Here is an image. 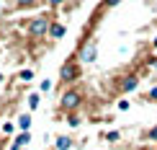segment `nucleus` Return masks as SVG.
Instances as JSON below:
<instances>
[{"mask_svg":"<svg viewBox=\"0 0 157 150\" xmlns=\"http://www.w3.org/2000/svg\"><path fill=\"white\" fill-rule=\"evenodd\" d=\"M31 78H34V70H21V75H18V80H26V83H29Z\"/></svg>","mask_w":157,"mask_h":150,"instance_id":"10","label":"nucleus"},{"mask_svg":"<svg viewBox=\"0 0 157 150\" xmlns=\"http://www.w3.org/2000/svg\"><path fill=\"white\" fill-rule=\"evenodd\" d=\"M67 122H70V127H77V124H80V119H77V116H70Z\"/></svg>","mask_w":157,"mask_h":150,"instance_id":"15","label":"nucleus"},{"mask_svg":"<svg viewBox=\"0 0 157 150\" xmlns=\"http://www.w3.org/2000/svg\"><path fill=\"white\" fill-rule=\"evenodd\" d=\"M152 47H155V49H157V36H155V42H152Z\"/></svg>","mask_w":157,"mask_h":150,"instance_id":"20","label":"nucleus"},{"mask_svg":"<svg viewBox=\"0 0 157 150\" xmlns=\"http://www.w3.org/2000/svg\"><path fill=\"white\" fill-rule=\"evenodd\" d=\"M147 99H152V101H157V88H152V91H149V93H147Z\"/></svg>","mask_w":157,"mask_h":150,"instance_id":"16","label":"nucleus"},{"mask_svg":"<svg viewBox=\"0 0 157 150\" xmlns=\"http://www.w3.org/2000/svg\"><path fill=\"white\" fill-rule=\"evenodd\" d=\"M80 60L82 62H93L95 60V44H85L82 52H80Z\"/></svg>","mask_w":157,"mask_h":150,"instance_id":"4","label":"nucleus"},{"mask_svg":"<svg viewBox=\"0 0 157 150\" xmlns=\"http://www.w3.org/2000/svg\"><path fill=\"white\" fill-rule=\"evenodd\" d=\"M121 0H103V5H106V8H113V5H119Z\"/></svg>","mask_w":157,"mask_h":150,"instance_id":"13","label":"nucleus"},{"mask_svg":"<svg viewBox=\"0 0 157 150\" xmlns=\"http://www.w3.org/2000/svg\"><path fill=\"white\" fill-rule=\"evenodd\" d=\"M152 65H155V67H157V60H152Z\"/></svg>","mask_w":157,"mask_h":150,"instance_id":"21","label":"nucleus"},{"mask_svg":"<svg viewBox=\"0 0 157 150\" xmlns=\"http://www.w3.org/2000/svg\"><path fill=\"white\" fill-rule=\"evenodd\" d=\"M29 140H31V135H29V132H21V135H18L16 140L10 142V150H21V148H23V145H26Z\"/></svg>","mask_w":157,"mask_h":150,"instance_id":"5","label":"nucleus"},{"mask_svg":"<svg viewBox=\"0 0 157 150\" xmlns=\"http://www.w3.org/2000/svg\"><path fill=\"white\" fill-rule=\"evenodd\" d=\"M0 80H3V75H0Z\"/></svg>","mask_w":157,"mask_h":150,"instance_id":"22","label":"nucleus"},{"mask_svg":"<svg viewBox=\"0 0 157 150\" xmlns=\"http://www.w3.org/2000/svg\"><path fill=\"white\" fill-rule=\"evenodd\" d=\"M18 5H29V3H34V0H16Z\"/></svg>","mask_w":157,"mask_h":150,"instance_id":"19","label":"nucleus"},{"mask_svg":"<svg viewBox=\"0 0 157 150\" xmlns=\"http://www.w3.org/2000/svg\"><path fill=\"white\" fill-rule=\"evenodd\" d=\"M136 86H139V78H136V75H129V78H124V91H134Z\"/></svg>","mask_w":157,"mask_h":150,"instance_id":"6","label":"nucleus"},{"mask_svg":"<svg viewBox=\"0 0 157 150\" xmlns=\"http://www.w3.org/2000/svg\"><path fill=\"white\" fill-rule=\"evenodd\" d=\"M47 3L52 5V8H57V5H62V3H64V0H47Z\"/></svg>","mask_w":157,"mask_h":150,"instance_id":"17","label":"nucleus"},{"mask_svg":"<svg viewBox=\"0 0 157 150\" xmlns=\"http://www.w3.org/2000/svg\"><path fill=\"white\" fill-rule=\"evenodd\" d=\"M70 145H72L70 137H57V150H70Z\"/></svg>","mask_w":157,"mask_h":150,"instance_id":"9","label":"nucleus"},{"mask_svg":"<svg viewBox=\"0 0 157 150\" xmlns=\"http://www.w3.org/2000/svg\"><path fill=\"white\" fill-rule=\"evenodd\" d=\"M49 29H52V21H49L47 16H36L34 21L29 23V34L31 36H44Z\"/></svg>","mask_w":157,"mask_h":150,"instance_id":"1","label":"nucleus"},{"mask_svg":"<svg viewBox=\"0 0 157 150\" xmlns=\"http://www.w3.org/2000/svg\"><path fill=\"white\" fill-rule=\"evenodd\" d=\"M29 127H31V114H21L18 116V129L21 132H29Z\"/></svg>","mask_w":157,"mask_h":150,"instance_id":"7","label":"nucleus"},{"mask_svg":"<svg viewBox=\"0 0 157 150\" xmlns=\"http://www.w3.org/2000/svg\"><path fill=\"white\" fill-rule=\"evenodd\" d=\"M106 140H111V142H116V140H119V132H108V135H106Z\"/></svg>","mask_w":157,"mask_h":150,"instance_id":"14","label":"nucleus"},{"mask_svg":"<svg viewBox=\"0 0 157 150\" xmlns=\"http://www.w3.org/2000/svg\"><path fill=\"white\" fill-rule=\"evenodd\" d=\"M39 88H41V93H47V91H52V80H44V83H41Z\"/></svg>","mask_w":157,"mask_h":150,"instance_id":"12","label":"nucleus"},{"mask_svg":"<svg viewBox=\"0 0 157 150\" xmlns=\"http://www.w3.org/2000/svg\"><path fill=\"white\" fill-rule=\"evenodd\" d=\"M62 80L64 83H70V80H75V78H80V67H77V65L75 62H67V65H64V67H62Z\"/></svg>","mask_w":157,"mask_h":150,"instance_id":"3","label":"nucleus"},{"mask_svg":"<svg viewBox=\"0 0 157 150\" xmlns=\"http://www.w3.org/2000/svg\"><path fill=\"white\" fill-rule=\"evenodd\" d=\"M29 106H31V109L39 106V93H31V96H29Z\"/></svg>","mask_w":157,"mask_h":150,"instance_id":"11","label":"nucleus"},{"mask_svg":"<svg viewBox=\"0 0 157 150\" xmlns=\"http://www.w3.org/2000/svg\"><path fill=\"white\" fill-rule=\"evenodd\" d=\"M149 140H157V127H152V129H149Z\"/></svg>","mask_w":157,"mask_h":150,"instance_id":"18","label":"nucleus"},{"mask_svg":"<svg viewBox=\"0 0 157 150\" xmlns=\"http://www.w3.org/2000/svg\"><path fill=\"white\" fill-rule=\"evenodd\" d=\"M59 106L64 111H75V109L80 106V93H77V91H64L62 99H59Z\"/></svg>","mask_w":157,"mask_h":150,"instance_id":"2","label":"nucleus"},{"mask_svg":"<svg viewBox=\"0 0 157 150\" xmlns=\"http://www.w3.org/2000/svg\"><path fill=\"white\" fill-rule=\"evenodd\" d=\"M49 34H52V39H62V36H64V26H62V23H52Z\"/></svg>","mask_w":157,"mask_h":150,"instance_id":"8","label":"nucleus"}]
</instances>
